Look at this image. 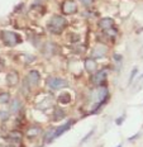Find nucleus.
<instances>
[{
    "instance_id": "9",
    "label": "nucleus",
    "mask_w": 143,
    "mask_h": 147,
    "mask_svg": "<svg viewBox=\"0 0 143 147\" xmlns=\"http://www.w3.org/2000/svg\"><path fill=\"white\" fill-rule=\"evenodd\" d=\"M84 66H85V69H86V71L90 72V74H94L96 71V63H95V61H94L93 59H86L85 60Z\"/></svg>"
},
{
    "instance_id": "4",
    "label": "nucleus",
    "mask_w": 143,
    "mask_h": 147,
    "mask_svg": "<svg viewBox=\"0 0 143 147\" xmlns=\"http://www.w3.org/2000/svg\"><path fill=\"white\" fill-rule=\"evenodd\" d=\"M62 11L65 14H74L77 11V5L72 0H67V1H65L62 4Z\"/></svg>"
},
{
    "instance_id": "5",
    "label": "nucleus",
    "mask_w": 143,
    "mask_h": 147,
    "mask_svg": "<svg viewBox=\"0 0 143 147\" xmlns=\"http://www.w3.org/2000/svg\"><path fill=\"white\" fill-rule=\"evenodd\" d=\"M48 86H50L51 89H53V90H57V89H61L63 88L66 85V81L62 80V79L60 78H50L47 81Z\"/></svg>"
},
{
    "instance_id": "18",
    "label": "nucleus",
    "mask_w": 143,
    "mask_h": 147,
    "mask_svg": "<svg viewBox=\"0 0 143 147\" xmlns=\"http://www.w3.org/2000/svg\"><path fill=\"white\" fill-rule=\"evenodd\" d=\"M80 1L83 3L84 7H91V5H93V3H94V0H80Z\"/></svg>"
},
{
    "instance_id": "13",
    "label": "nucleus",
    "mask_w": 143,
    "mask_h": 147,
    "mask_svg": "<svg viewBox=\"0 0 143 147\" xmlns=\"http://www.w3.org/2000/svg\"><path fill=\"white\" fill-rule=\"evenodd\" d=\"M9 138L11 141H14V142H19V141L22 140V133L18 132V131H14V132H11L9 134Z\"/></svg>"
},
{
    "instance_id": "1",
    "label": "nucleus",
    "mask_w": 143,
    "mask_h": 147,
    "mask_svg": "<svg viewBox=\"0 0 143 147\" xmlns=\"http://www.w3.org/2000/svg\"><path fill=\"white\" fill-rule=\"evenodd\" d=\"M66 27V19L61 15H54L48 23V30L54 34H60Z\"/></svg>"
},
{
    "instance_id": "16",
    "label": "nucleus",
    "mask_w": 143,
    "mask_h": 147,
    "mask_svg": "<svg viewBox=\"0 0 143 147\" xmlns=\"http://www.w3.org/2000/svg\"><path fill=\"white\" fill-rule=\"evenodd\" d=\"M20 107H22V104H20V102L18 99H14L13 100V104H11V112L15 113L18 112V110L20 109Z\"/></svg>"
},
{
    "instance_id": "7",
    "label": "nucleus",
    "mask_w": 143,
    "mask_h": 147,
    "mask_svg": "<svg viewBox=\"0 0 143 147\" xmlns=\"http://www.w3.org/2000/svg\"><path fill=\"white\" fill-rule=\"evenodd\" d=\"M105 78H106V71L104 70V71H99V72H96V74H94V76H93V84H95V85H100L103 81L105 80Z\"/></svg>"
},
{
    "instance_id": "2",
    "label": "nucleus",
    "mask_w": 143,
    "mask_h": 147,
    "mask_svg": "<svg viewBox=\"0 0 143 147\" xmlns=\"http://www.w3.org/2000/svg\"><path fill=\"white\" fill-rule=\"evenodd\" d=\"M1 38L4 41V43L8 46H15L20 41L19 36L14 32H1Z\"/></svg>"
},
{
    "instance_id": "10",
    "label": "nucleus",
    "mask_w": 143,
    "mask_h": 147,
    "mask_svg": "<svg viewBox=\"0 0 143 147\" xmlns=\"http://www.w3.org/2000/svg\"><path fill=\"white\" fill-rule=\"evenodd\" d=\"M113 19L111 18H104V19H101L100 20V27H101L103 29H105V30H109L113 27Z\"/></svg>"
},
{
    "instance_id": "15",
    "label": "nucleus",
    "mask_w": 143,
    "mask_h": 147,
    "mask_svg": "<svg viewBox=\"0 0 143 147\" xmlns=\"http://www.w3.org/2000/svg\"><path fill=\"white\" fill-rule=\"evenodd\" d=\"M106 51V48H103V46H98V47L94 50V56L95 57H103L104 56V52Z\"/></svg>"
},
{
    "instance_id": "11",
    "label": "nucleus",
    "mask_w": 143,
    "mask_h": 147,
    "mask_svg": "<svg viewBox=\"0 0 143 147\" xmlns=\"http://www.w3.org/2000/svg\"><path fill=\"white\" fill-rule=\"evenodd\" d=\"M27 137H37L39 136V134H42V129L39 127H32V128H29L28 131H27Z\"/></svg>"
},
{
    "instance_id": "14",
    "label": "nucleus",
    "mask_w": 143,
    "mask_h": 147,
    "mask_svg": "<svg viewBox=\"0 0 143 147\" xmlns=\"http://www.w3.org/2000/svg\"><path fill=\"white\" fill-rule=\"evenodd\" d=\"M63 117H65V112H63L62 109H60V108L54 109V115H53L54 121H60V119H62Z\"/></svg>"
},
{
    "instance_id": "12",
    "label": "nucleus",
    "mask_w": 143,
    "mask_h": 147,
    "mask_svg": "<svg viewBox=\"0 0 143 147\" xmlns=\"http://www.w3.org/2000/svg\"><path fill=\"white\" fill-rule=\"evenodd\" d=\"M58 102L62 103V104H68L70 102H71V96H70V94H67V93H63V94L60 95Z\"/></svg>"
},
{
    "instance_id": "6",
    "label": "nucleus",
    "mask_w": 143,
    "mask_h": 147,
    "mask_svg": "<svg viewBox=\"0 0 143 147\" xmlns=\"http://www.w3.org/2000/svg\"><path fill=\"white\" fill-rule=\"evenodd\" d=\"M26 81L28 82L29 86H32V85H36L39 81V74L37 71H30L28 75H27Z\"/></svg>"
},
{
    "instance_id": "3",
    "label": "nucleus",
    "mask_w": 143,
    "mask_h": 147,
    "mask_svg": "<svg viewBox=\"0 0 143 147\" xmlns=\"http://www.w3.org/2000/svg\"><path fill=\"white\" fill-rule=\"evenodd\" d=\"M72 123H74L72 121H68L66 124H63V125H61V127L56 128V129H54L53 132H50V136H47V141H51V140L56 138V137H60L63 132H66V131H67L68 128L71 127V124H72Z\"/></svg>"
},
{
    "instance_id": "17",
    "label": "nucleus",
    "mask_w": 143,
    "mask_h": 147,
    "mask_svg": "<svg viewBox=\"0 0 143 147\" xmlns=\"http://www.w3.org/2000/svg\"><path fill=\"white\" fill-rule=\"evenodd\" d=\"M9 99H10V96H9L8 93H1V94H0V103H1V104L8 103Z\"/></svg>"
},
{
    "instance_id": "8",
    "label": "nucleus",
    "mask_w": 143,
    "mask_h": 147,
    "mask_svg": "<svg viewBox=\"0 0 143 147\" xmlns=\"http://www.w3.org/2000/svg\"><path fill=\"white\" fill-rule=\"evenodd\" d=\"M7 82H8V85H10V86L17 85L18 82H19V76H18V74L15 71H10L7 75Z\"/></svg>"
},
{
    "instance_id": "20",
    "label": "nucleus",
    "mask_w": 143,
    "mask_h": 147,
    "mask_svg": "<svg viewBox=\"0 0 143 147\" xmlns=\"http://www.w3.org/2000/svg\"><path fill=\"white\" fill-rule=\"evenodd\" d=\"M118 147H122V146H120V145H119V146H118Z\"/></svg>"
},
{
    "instance_id": "19",
    "label": "nucleus",
    "mask_w": 143,
    "mask_h": 147,
    "mask_svg": "<svg viewBox=\"0 0 143 147\" xmlns=\"http://www.w3.org/2000/svg\"><path fill=\"white\" fill-rule=\"evenodd\" d=\"M136 74H137V69H134V70H133V71H132V75H130L129 81H132V80H133V78H134V76H136Z\"/></svg>"
}]
</instances>
